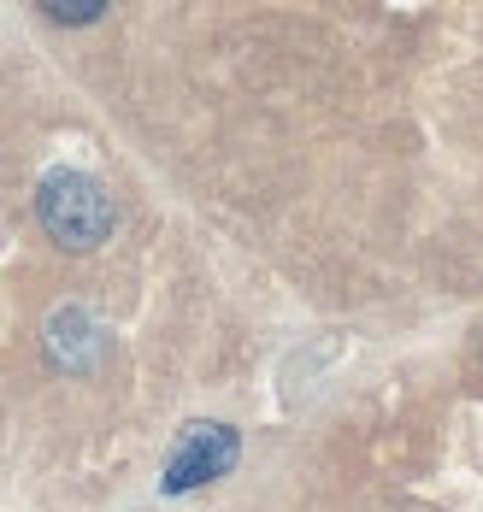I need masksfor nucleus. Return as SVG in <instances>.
<instances>
[{
  "label": "nucleus",
  "mask_w": 483,
  "mask_h": 512,
  "mask_svg": "<svg viewBox=\"0 0 483 512\" xmlns=\"http://www.w3.org/2000/svg\"><path fill=\"white\" fill-rule=\"evenodd\" d=\"M36 212H42V230L54 236L59 248L71 254H89L112 236V195L89 177V171H48L42 189H36Z\"/></svg>",
  "instance_id": "nucleus-1"
},
{
  "label": "nucleus",
  "mask_w": 483,
  "mask_h": 512,
  "mask_svg": "<svg viewBox=\"0 0 483 512\" xmlns=\"http://www.w3.org/2000/svg\"><path fill=\"white\" fill-rule=\"evenodd\" d=\"M236 454H242V442H236L230 424H189V430L177 436L171 460H165V477H160L165 495H189V489L224 477V471L236 465Z\"/></svg>",
  "instance_id": "nucleus-2"
},
{
  "label": "nucleus",
  "mask_w": 483,
  "mask_h": 512,
  "mask_svg": "<svg viewBox=\"0 0 483 512\" xmlns=\"http://www.w3.org/2000/svg\"><path fill=\"white\" fill-rule=\"evenodd\" d=\"M101 6H107V0H42V12H48L54 24H95Z\"/></svg>",
  "instance_id": "nucleus-3"
}]
</instances>
